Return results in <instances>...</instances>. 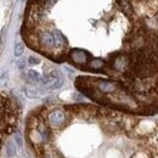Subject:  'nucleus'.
I'll use <instances>...</instances> for the list:
<instances>
[{"mask_svg":"<svg viewBox=\"0 0 158 158\" xmlns=\"http://www.w3.org/2000/svg\"><path fill=\"white\" fill-rule=\"evenodd\" d=\"M48 120L52 128H61L66 122V113H64V111H62L60 108L54 110L49 113Z\"/></svg>","mask_w":158,"mask_h":158,"instance_id":"obj_1","label":"nucleus"},{"mask_svg":"<svg viewBox=\"0 0 158 158\" xmlns=\"http://www.w3.org/2000/svg\"><path fill=\"white\" fill-rule=\"evenodd\" d=\"M103 66H105V62H103V60L101 59H93L89 61V67L91 69H94V71L101 69Z\"/></svg>","mask_w":158,"mask_h":158,"instance_id":"obj_10","label":"nucleus"},{"mask_svg":"<svg viewBox=\"0 0 158 158\" xmlns=\"http://www.w3.org/2000/svg\"><path fill=\"white\" fill-rule=\"evenodd\" d=\"M17 153V147L14 141H7L6 142V155L7 157H15Z\"/></svg>","mask_w":158,"mask_h":158,"instance_id":"obj_8","label":"nucleus"},{"mask_svg":"<svg viewBox=\"0 0 158 158\" xmlns=\"http://www.w3.org/2000/svg\"><path fill=\"white\" fill-rule=\"evenodd\" d=\"M35 130L38 131V134L40 135L43 143H48L49 140H50V130H49V128L46 127V124H45L44 122H39Z\"/></svg>","mask_w":158,"mask_h":158,"instance_id":"obj_6","label":"nucleus"},{"mask_svg":"<svg viewBox=\"0 0 158 158\" xmlns=\"http://www.w3.org/2000/svg\"><path fill=\"white\" fill-rule=\"evenodd\" d=\"M27 79L31 81V83H38L40 81V74L37 72V71H33V69H31V71H28V73H27Z\"/></svg>","mask_w":158,"mask_h":158,"instance_id":"obj_11","label":"nucleus"},{"mask_svg":"<svg viewBox=\"0 0 158 158\" xmlns=\"http://www.w3.org/2000/svg\"><path fill=\"white\" fill-rule=\"evenodd\" d=\"M71 59L73 60L74 63L77 64H85L89 62V59H90V55L84 51V50H79V49H76L71 52Z\"/></svg>","mask_w":158,"mask_h":158,"instance_id":"obj_5","label":"nucleus"},{"mask_svg":"<svg viewBox=\"0 0 158 158\" xmlns=\"http://www.w3.org/2000/svg\"><path fill=\"white\" fill-rule=\"evenodd\" d=\"M96 88L100 93L102 94H111V93H114L117 89H118V84L114 83V81H111V80H98L96 83Z\"/></svg>","mask_w":158,"mask_h":158,"instance_id":"obj_3","label":"nucleus"},{"mask_svg":"<svg viewBox=\"0 0 158 158\" xmlns=\"http://www.w3.org/2000/svg\"><path fill=\"white\" fill-rule=\"evenodd\" d=\"M23 51H24V45H23L22 43H17V44L15 45V50H14V55H15L16 57H20L21 55L23 54Z\"/></svg>","mask_w":158,"mask_h":158,"instance_id":"obj_12","label":"nucleus"},{"mask_svg":"<svg viewBox=\"0 0 158 158\" xmlns=\"http://www.w3.org/2000/svg\"><path fill=\"white\" fill-rule=\"evenodd\" d=\"M24 93L29 99H38L40 96V93L38 89L35 88H31V86H26L24 88Z\"/></svg>","mask_w":158,"mask_h":158,"instance_id":"obj_9","label":"nucleus"},{"mask_svg":"<svg viewBox=\"0 0 158 158\" xmlns=\"http://www.w3.org/2000/svg\"><path fill=\"white\" fill-rule=\"evenodd\" d=\"M52 34H54L55 46H56V48H62V46L66 45V39H64V37L62 35V33H61L60 31H54Z\"/></svg>","mask_w":158,"mask_h":158,"instance_id":"obj_7","label":"nucleus"},{"mask_svg":"<svg viewBox=\"0 0 158 158\" xmlns=\"http://www.w3.org/2000/svg\"><path fill=\"white\" fill-rule=\"evenodd\" d=\"M38 39H39V43L45 48V49L56 48V46H55V39H54L52 32H49V31H43V32H40L39 35H38Z\"/></svg>","mask_w":158,"mask_h":158,"instance_id":"obj_4","label":"nucleus"},{"mask_svg":"<svg viewBox=\"0 0 158 158\" xmlns=\"http://www.w3.org/2000/svg\"><path fill=\"white\" fill-rule=\"evenodd\" d=\"M40 62V60L38 57H34V56H31L29 59H28V63L29 64H38Z\"/></svg>","mask_w":158,"mask_h":158,"instance_id":"obj_15","label":"nucleus"},{"mask_svg":"<svg viewBox=\"0 0 158 158\" xmlns=\"http://www.w3.org/2000/svg\"><path fill=\"white\" fill-rule=\"evenodd\" d=\"M62 85H63V79L59 78V79H56V80L50 85V88H51V89H59Z\"/></svg>","mask_w":158,"mask_h":158,"instance_id":"obj_14","label":"nucleus"},{"mask_svg":"<svg viewBox=\"0 0 158 158\" xmlns=\"http://www.w3.org/2000/svg\"><path fill=\"white\" fill-rule=\"evenodd\" d=\"M14 140H15V142H16V145H17L19 147H22L23 140H22V136H21L20 133H15V134H14Z\"/></svg>","mask_w":158,"mask_h":158,"instance_id":"obj_13","label":"nucleus"},{"mask_svg":"<svg viewBox=\"0 0 158 158\" xmlns=\"http://www.w3.org/2000/svg\"><path fill=\"white\" fill-rule=\"evenodd\" d=\"M112 67L119 71V72H125L130 67V59L127 55H117L112 61Z\"/></svg>","mask_w":158,"mask_h":158,"instance_id":"obj_2","label":"nucleus"},{"mask_svg":"<svg viewBox=\"0 0 158 158\" xmlns=\"http://www.w3.org/2000/svg\"><path fill=\"white\" fill-rule=\"evenodd\" d=\"M16 64H17V68L19 69H24L26 68V61L24 60H19Z\"/></svg>","mask_w":158,"mask_h":158,"instance_id":"obj_16","label":"nucleus"}]
</instances>
